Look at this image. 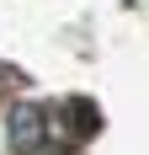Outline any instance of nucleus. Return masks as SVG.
<instances>
[{
  "label": "nucleus",
  "mask_w": 149,
  "mask_h": 155,
  "mask_svg": "<svg viewBox=\"0 0 149 155\" xmlns=\"http://www.w3.org/2000/svg\"><path fill=\"white\" fill-rule=\"evenodd\" d=\"M5 139H11L16 155H37V150H43V139H48L43 107H37V102H16L11 118H5Z\"/></svg>",
  "instance_id": "nucleus-1"
}]
</instances>
